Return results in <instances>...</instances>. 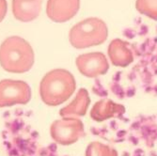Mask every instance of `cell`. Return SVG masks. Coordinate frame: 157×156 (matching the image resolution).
<instances>
[{"mask_svg":"<svg viewBox=\"0 0 157 156\" xmlns=\"http://www.w3.org/2000/svg\"><path fill=\"white\" fill-rule=\"evenodd\" d=\"M33 64V49L25 39L9 37L0 45V65L7 72L23 74L29 70Z\"/></svg>","mask_w":157,"mask_h":156,"instance_id":"cell-1","label":"cell"},{"mask_svg":"<svg viewBox=\"0 0 157 156\" xmlns=\"http://www.w3.org/2000/svg\"><path fill=\"white\" fill-rule=\"evenodd\" d=\"M76 83L74 75L63 69L53 70L42 78L40 86L41 100L48 105L63 104L73 95Z\"/></svg>","mask_w":157,"mask_h":156,"instance_id":"cell-2","label":"cell"},{"mask_svg":"<svg viewBox=\"0 0 157 156\" xmlns=\"http://www.w3.org/2000/svg\"><path fill=\"white\" fill-rule=\"evenodd\" d=\"M108 30L105 23L99 18H88L76 24L70 31L71 44L76 49H84L104 44Z\"/></svg>","mask_w":157,"mask_h":156,"instance_id":"cell-3","label":"cell"},{"mask_svg":"<svg viewBox=\"0 0 157 156\" xmlns=\"http://www.w3.org/2000/svg\"><path fill=\"white\" fill-rule=\"evenodd\" d=\"M52 138L60 145L74 144L84 135V125L81 120L74 117H63L54 121L50 129Z\"/></svg>","mask_w":157,"mask_h":156,"instance_id":"cell-4","label":"cell"},{"mask_svg":"<svg viewBox=\"0 0 157 156\" xmlns=\"http://www.w3.org/2000/svg\"><path fill=\"white\" fill-rule=\"evenodd\" d=\"M30 98L31 89L25 82L10 79L0 81V107L25 105Z\"/></svg>","mask_w":157,"mask_h":156,"instance_id":"cell-5","label":"cell"},{"mask_svg":"<svg viewBox=\"0 0 157 156\" xmlns=\"http://www.w3.org/2000/svg\"><path fill=\"white\" fill-rule=\"evenodd\" d=\"M77 69L84 76L95 78L106 74L109 65L105 55L100 52L88 53L76 59Z\"/></svg>","mask_w":157,"mask_h":156,"instance_id":"cell-6","label":"cell"},{"mask_svg":"<svg viewBox=\"0 0 157 156\" xmlns=\"http://www.w3.org/2000/svg\"><path fill=\"white\" fill-rule=\"evenodd\" d=\"M80 8V0H48L47 16L56 23H64L75 16Z\"/></svg>","mask_w":157,"mask_h":156,"instance_id":"cell-7","label":"cell"},{"mask_svg":"<svg viewBox=\"0 0 157 156\" xmlns=\"http://www.w3.org/2000/svg\"><path fill=\"white\" fill-rule=\"evenodd\" d=\"M42 0H12V13L21 22L35 20L41 10Z\"/></svg>","mask_w":157,"mask_h":156,"instance_id":"cell-8","label":"cell"},{"mask_svg":"<svg viewBox=\"0 0 157 156\" xmlns=\"http://www.w3.org/2000/svg\"><path fill=\"white\" fill-rule=\"evenodd\" d=\"M108 55L113 65L118 67H126L134 60V55L129 44L120 39H116L110 42Z\"/></svg>","mask_w":157,"mask_h":156,"instance_id":"cell-9","label":"cell"},{"mask_svg":"<svg viewBox=\"0 0 157 156\" xmlns=\"http://www.w3.org/2000/svg\"><path fill=\"white\" fill-rule=\"evenodd\" d=\"M125 112L123 105L111 100H101L94 105L90 111L91 118L96 121H103L113 117L121 116Z\"/></svg>","mask_w":157,"mask_h":156,"instance_id":"cell-10","label":"cell"},{"mask_svg":"<svg viewBox=\"0 0 157 156\" xmlns=\"http://www.w3.org/2000/svg\"><path fill=\"white\" fill-rule=\"evenodd\" d=\"M90 103V98L89 92L85 89H80L75 95V98L67 106L59 111L60 116L63 117H73V116H85L88 111Z\"/></svg>","mask_w":157,"mask_h":156,"instance_id":"cell-11","label":"cell"},{"mask_svg":"<svg viewBox=\"0 0 157 156\" xmlns=\"http://www.w3.org/2000/svg\"><path fill=\"white\" fill-rule=\"evenodd\" d=\"M136 8L140 13L157 20V0H136Z\"/></svg>","mask_w":157,"mask_h":156,"instance_id":"cell-12","label":"cell"},{"mask_svg":"<svg viewBox=\"0 0 157 156\" xmlns=\"http://www.w3.org/2000/svg\"><path fill=\"white\" fill-rule=\"evenodd\" d=\"M86 156H118V153L106 145L92 142L87 149Z\"/></svg>","mask_w":157,"mask_h":156,"instance_id":"cell-13","label":"cell"},{"mask_svg":"<svg viewBox=\"0 0 157 156\" xmlns=\"http://www.w3.org/2000/svg\"><path fill=\"white\" fill-rule=\"evenodd\" d=\"M8 10V5L6 0H0V22H2L5 18Z\"/></svg>","mask_w":157,"mask_h":156,"instance_id":"cell-14","label":"cell"}]
</instances>
